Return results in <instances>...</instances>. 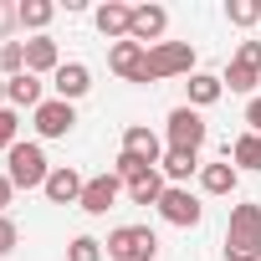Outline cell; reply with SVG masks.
I'll list each match as a JSON object with an SVG mask.
<instances>
[{"mask_svg": "<svg viewBox=\"0 0 261 261\" xmlns=\"http://www.w3.org/2000/svg\"><path fill=\"white\" fill-rule=\"evenodd\" d=\"M225 261H261V205H236L225 225Z\"/></svg>", "mask_w": 261, "mask_h": 261, "instance_id": "1", "label": "cell"}, {"mask_svg": "<svg viewBox=\"0 0 261 261\" xmlns=\"http://www.w3.org/2000/svg\"><path fill=\"white\" fill-rule=\"evenodd\" d=\"M6 174H11V185H16V190H46L51 169H46L41 144H16V149L6 154Z\"/></svg>", "mask_w": 261, "mask_h": 261, "instance_id": "2", "label": "cell"}, {"mask_svg": "<svg viewBox=\"0 0 261 261\" xmlns=\"http://www.w3.org/2000/svg\"><path fill=\"white\" fill-rule=\"evenodd\" d=\"M195 77V46L190 41H159L149 46V82H164V77Z\"/></svg>", "mask_w": 261, "mask_h": 261, "instance_id": "3", "label": "cell"}, {"mask_svg": "<svg viewBox=\"0 0 261 261\" xmlns=\"http://www.w3.org/2000/svg\"><path fill=\"white\" fill-rule=\"evenodd\" d=\"M102 246H108V256H118V261H154L159 236H154L149 225H118Z\"/></svg>", "mask_w": 261, "mask_h": 261, "instance_id": "4", "label": "cell"}, {"mask_svg": "<svg viewBox=\"0 0 261 261\" xmlns=\"http://www.w3.org/2000/svg\"><path fill=\"white\" fill-rule=\"evenodd\" d=\"M205 118L185 102V108H174L169 113V149H190V154H200V144H205Z\"/></svg>", "mask_w": 261, "mask_h": 261, "instance_id": "5", "label": "cell"}, {"mask_svg": "<svg viewBox=\"0 0 261 261\" xmlns=\"http://www.w3.org/2000/svg\"><path fill=\"white\" fill-rule=\"evenodd\" d=\"M159 215L169 220V225H179V230H190V225H200V215H205V205L185 190V185H169L164 190V200H159Z\"/></svg>", "mask_w": 261, "mask_h": 261, "instance_id": "6", "label": "cell"}, {"mask_svg": "<svg viewBox=\"0 0 261 261\" xmlns=\"http://www.w3.org/2000/svg\"><path fill=\"white\" fill-rule=\"evenodd\" d=\"M108 67H113L123 82H149V46H139V41H118V46L108 51Z\"/></svg>", "mask_w": 261, "mask_h": 261, "instance_id": "7", "label": "cell"}, {"mask_svg": "<svg viewBox=\"0 0 261 261\" xmlns=\"http://www.w3.org/2000/svg\"><path fill=\"white\" fill-rule=\"evenodd\" d=\"M169 31V11L164 6H134V26H128V41L139 46H159V36Z\"/></svg>", "mask_w": 261, "mask_h": 261, "instance_id": "8", "label": "cell"}, {"mask_svg": "<svg viewBox=\"0 0 261 261\" xmlns=\"http://www.w3.org/2000/svg\"><path fill=\"white\" fill-rule=\"evenodd\" d=\"M72 123H77V113H72V102H62V97H46V102L36 108V134H41V139H67Z\"/></svg>", "mask_w": 261, "mask_h": 261, "instance_id": "9", "label": "cell"}, {"mask_svg": "<svg viewBox=\"0 0 261 261\" xmlns=\"http://www.w3.org/2000/svg\"><path fill=\"white\" fill-rule=\"evenodd\" d=\"M118 190H123V179H118V174H97V179H87V185H82V200H77V205H82L87 215H108V210L118 205Z\"/></svg>", "mask_w": 261, "mask_h": 261, "instance_id": "10", "label": "cell"}, {"mask_svg": "<svg viewBox=\"0 0 261 261\" xmlns=\"http://www.w3.org/2000/svg\"><path fill=\"white\" fill-rule=\"evenodd\" d=\"M51 87H57V97H62V102H77V97L92 87V72H87L82 62H62V67L51 72Z\"/></svg>", "mask_w": 261, "mask_h": 261, "instance_id": "11", "label": "cell"}, {"mask_svg": "<svg viewBox=\"0 0 261 261\" xmlns=\"http://www.w3.org/2000/svg\"><path fill=\"white\" fill-rule=\"evenodd\" d=\"M123 154L144 159L149 169H159V164H164V144H159V134H149V128H139V123L123 134Z\"/></svg>", "mask_w": 261, "mask_h": 261, "instance_id": "12", "label": "cell"}, {"mask_svg": "<svg viewBox=\"0 0 261 261\" xmlns=\"http://www.w3.org/2000/svg\"><path fill=\"white\" fill-rule=\"evenodd\" d=\"M97 31L118 46V41H128V26H134V11H128V6H118V0H108V6H97Z\"/></svg>", "mask_w": 261, "mask_h": 261, "instance_id": "13", "label": "cell"}, {"mask_svg": "<svg viewBox=\"0 0 261 261\" xmlns=\"http://www.w3.org/2000/svg\"><path fill=\"white\" fill-rule=\"evenodd\" d=\"M82 185H87V179L62 164V169H51V179H46V200H51V205H77V200H82Z\"/></svg>", "mask_w": 261, "mask_h": 261, "instance_id": "14", "label": "cell"}, {"mask_svg": "<svg viewBox=\"0 0 261 261\" xmlns=\"http://www.w3.org/2000/svg\"><path fill=\"white\" fill-rule=\"evenodd\" d=\"M57 67H62L57 41H51V36H31V41H26V72L41 77V72H57Z\"/></svg>", "mask_w": 261, "mask_h": 261, "instance_id": "15", "label": "cell"}, {"mask_svg": "<svg viewBox=\"0 0 261 261\" xmlns=\"http://www.w3.org/2000/svg\"><path fill=\"white\" fill-rule=\"evenodd\" d=\"M236 185H241V169H236L230 159L200 169V190H205V195H236Z\"/></svg>", "mask_w": 261, "mask_h": 261, "instance_id": "16", "label": "cell"}, {"mask_svg": "<svg viewBox=\"0 0 261 261\" xmlns=\"http://www.w3.org/2000/svg\"><path fill=\"white\" fill-rule=\"evenodd\" d=\"M6 102H11V108H41V102H46V97H41V77H31V72L11 77V82H6Z\"/></svg>", "mask_w": 261, "mask_h": 261, "instance_id": "17", "label": "cell"}, {"mask_svg": "<svg viewBox=\"0 0 261 261\" xmlns=\"http://www.w3.org/2000/svg\"><path fill=\"white\" fill-rule=\"evenodd\" d=\"M195 169H200V154H190V149H164V164H159V174H164L169 185H185Z\"/></svg>", "mask_w": 261, "mask_h": 261, "instance_id": "18", "label": "cell"}, {"mask_svg": "<svg viewBox=\"0 0 261 261\" xmlns=\"http://www.w3.org/2000/svg\"><path fill=\"white\" fill-rule=\"evenodd\" d=\"M190 108H210V102H220V92H225V77H210V72H195L190 82Z\"/></svg>", "mask_w": 261, "mask_h": 261, "instance_id": "19", "label": "cell"}, {"mask_svg": "<svg viewBox=\"0 0 261 261\" xmlns=\"http://www.w3.org/2000/svg\"><path fill=\"white\" fill-rule=\"evenodd\" d=\"M225 159H236V169H261V134H241L236 144H225Z\"/></svg>", "mask_w": 261, "mask_h": 261, "instance_id": "20", "label": "cell"}, {"mask_svg": "<svg viewBox=\"0 0 261 261\" xmlns=\"http://www.w3.org/2000/svg\"><path fill=\"white\" fill-rule=\"evenodd\" d=\"M164 190H169V179L154 169V174H144V179L128 185V200H134V205H159V200H164Z\"/></svg>", "mask_w": 261, "mask_h": 261, "instance_id": "21", "label": "cell"}, {"mask_svg": "<svg viewBox=\"0 0 261 261\" xmlns=\"http://www.w3.org/2000/svg\"><path fill=\"white\" fill-rule=\"evenodd\" d=\"M51 16H57V6H51V0H21V6H16V21H21L26 31H41Z\"/></svg>", "mask_w": 261, "mask_h": 261, "instance_id": "22", "label": "cell"}, {"mask_svg": "<svg viewBox=\"0 0 261 261\" xmlns=\"http://www.w3.org/2000/svg\"><path fill=\"white\" fill-rule=\"evenodd\" d=\"M256 77H261V67H251V62H230V67H225V87H230V92H251Z\"/></svg>", "mask_w": 261, "mask_h": 261, "instance_id": "23", "label": "cell"}, {"mask_svg": "<svg viewBox=\"0 0 261 261\" xmlns=\"http://www.w3.org/2000/svg\"><path fill=\"white\" fill-rule=\"evenodd\" d=\"M0 72H6V77L26 72V41H6V46H0Z\"/></svg>", "mask_w": 261, "mask_h": 261, "instance_id": "24", "label": "cell"}, {"mask_svg": "<svg viewBox=\"0 0 261 261\" xmlns=\"http://www.w3.org/2000/svg\"><path fill=\"white\" fill-rule=\"evenodd\" d=\"M225 16H230V26H256L261 21V0H230Z\"/></svg>", "mask_w": 261, "mask_h": 261, "instance_id": "25", "label": "cell"}, {"mask_svg": "<svg viewBox=\"0 0 261 261\" xmlns=\"http://www.w3.org/2000/svg\"><path fill=\"white\" fill-rule=\"evenodd\" d=\"M16 134H21V118H16V108H0V154H11V149L21 144Z\"/></svg>", "mask_w": 261, "mask_h": 261, "instance_id": "26", "label": "cell"}, {"mask_svg": "<svg viewBox=\"0 0 261 261\" xmlns=\"http://www.w3.org/2000/svg\"><path fill=\"white\" fill-rule=\"evenodd\" d=\"M113 174L123 179V185H134V179H144V174H154L144 159H134V154H118V164H113Z\"/></svg>", "mask_w": 261, "mask_h": 261, "instance_id": "27", "label": "cell"}, {"mask_svg": "<svg viewBox=\"0 0 261 261\" xmlns=\"http://www.w3.org/2000/svg\"><path fill=\"white\" fill-rule=\"evenodd\" d=\"M67 261H102V241H92V236H77V241L67 246Z\"/></svg>", "mask_w": 261, "mask_h": 261, "instance_id": "28", "label": "cell"}, {"mask_svg": "<svg viewBox=\"0 0 261 261\" xmlns=\"http://www.w3.org/2000/svg\"><path fill=\"white\" fill-rule=\"evenodd\" d=\"M11 251H16V225L0 215V256H11Z\"/></svg>", "mask_w": 261, "mask_h": 261, "instance_id": "29", "label": "cell"}, {"mask_svg": "<svg viewBox=\"0 0 261 261\" xmlns=\"http://www.w3.org/2000/svg\"><path fill=\"white\" fill-rule=\"evenodd\" d=\"M236 62H251V67H261V41H241Z\"/></svg>", "mask_w": 261, "mask_h": 261, "instance_id": "30", "label": "cell"}, {"mask_svg": "<svg viewBox=\"0 0 261 261\" xmlns=\"http://www.w3.org/2000/svg\"><path fill=\"white\" fill-rule=\"evenodd\" d=\"M246 123H251V134H261V97L246 102Z\"/></svg>", "mask_w": 261, "mask_h": 261, "instance_id": "31", "label": "cell"}, {"mask_svg": "<svg viewBox=\"0 0 261 261\" xmlns=\"http://www.w3.org/2000/svg\"><path fill=\"white\" fill-rule=\"evenodd\" d=\"M11 200H16V185H11V174H0V210H6Z\"/></svg>", "mask_w": 261, "mask_h": 261, "instance_id": "32", "label": "cell"}, {"mask_svg": "<svg viewBox=\"0 0 261 261\" xmlns=\"http://www.w3.org/2000/svg\"><path fill=\"white\" fill-rule=\"evenodd\" d=\"M11 26H21V21H16V11H11V6H0V36H6Z\"/></svg>", "mask_w": 261, "mask_h": 261, "instance_id": "33", "label": "cell"}, {"mask_svg": "<svg viewBox=\"0 0 261 261\" xmlns=\"http://www.w3.org/2000/svg\"><path fill=\"white\" fill-rule=\"evenodd\" d=\"M0 108H6V82H0Z\"/></svg>", "mask_w": 261, "mask_h": 261, "instance_id": "34", "label": "cell"}]
</instances>
